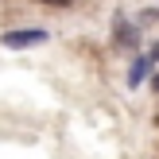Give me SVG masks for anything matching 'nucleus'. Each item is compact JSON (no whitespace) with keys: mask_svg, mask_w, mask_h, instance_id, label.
Instances as JSON below:
<instances>
[{"mask_svg":"<svg viewBox=\"0 0 159 159\" xmlns=\"http://www.w3.org/2000/svg\"><path fill=\"white\" fill-rule=\"evenodd\" d=\"M35 43H47V31L27 27V31H8L4 35V47H12V51H23V47H35Z\"/></svg>","mask_w":159,"mask_h":159,"instance_id":"1","label":"nucleus"},{"mask_svg":"<svg viewBox=\"0 0 159 159\" xmlns=\"http://www.w3.org/2000/svg\"><path fill=\"white\" fill-rule=\"evenodd\" d=\"M144 78H148V58H140L136 66H132V78H128V82H132V85H140Z\"/></svg>","mask_w":159,"mask_h":159,"instance_id":"2","label":"nucleus"},{"mask_svg":"<svg viewBox=\"0 0 159 159\" xmlns=\"http://www.w3.org/2000/svg\"><path fill=\"white\" fill-rule=\"evenodd\" d=\"M43 4H47V8H70L74 0H43Z\"/></svg>","mask_w":159,"mask_h":159,"instance_id":"3","label":"nucleus"},{"mask_svg":"<svg viewBox=\"0 0 159 159\" xmlns=\"http://www.w3.org/2000/svg\"><path fill=\"white\" fill-rule=\"evenodd\" d=\"M152 85H155V89H159V78H155V82H152Z\"/></svg>","mask_w":159,"mask_h":159,"instance_id":"4","label":"nucleus"}]
</instances>
